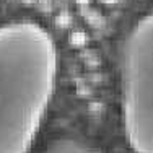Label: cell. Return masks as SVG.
I'll return each mask as SVG.
<instances>
[{"instance_id": "obj_1", "label": "cell", "mask_w": 153, "mask_h": 153, "mask_svg": "<svg viewBox=\"0 0 153 153\" xmlns=\"http://www.w3.org/2000/svg\"><path fill=\"white\" fill-rule=\"evenodd\" d=\"M52 36L31 20L0 25V153H28L57 82Z\"/></svg>"}, {"instance_id": "obj_2", "label": "cell", "mask_w": 153, "mask_h": 153, "mask_svg": "<svg viewBox=\"0 0 153 153\" xmlns=\"http://www.w3.org/2000/svg\"><path fill=\"white\" fill-rule=\"evenodd\" d=\"M122 130L134 153H153V12L122 44Z\"/></svg>"}, {"instance_id": "obj_3", "label": "cell", "mask_w": 153, "mask_h": 153, "mask_svg": "<svg viewBox=\"0 0 153 153\" xmlns=\"http://www.w3.org/2000/svg\"><path fill=\"white\" fill-rule=\"evenodd\" d=\"M41 153H101V152L98 148L91 147V145L78 140V138L59 137L51 140Z\"/></svg>"}, {"instance_id": "obj_4", "label": "cell", "mask_w": 153, "mask_h": 153, "mask_svg": "<svg viewBox=\"0 0 153 153\" xmlns=\"http://www.w3.org/2000/svg\"><path fill=\"white\" fill-rule=\"evenodd\" d=\"M68 42L74 47H83L88 42V34L82 30H75V31L70 33V36H68Z\"/></svg>"}, {"instance_id": "obj_5", "label": "cell", "mask_w": 153, "mask_h": 153, "mask_svg": "<svg viewBox=\"0 0 153 153\" xmlns=\"http://www.w3.org/2000/svg\"><path fill=\"white\" fill-rule=\"evenodd\" d=\"M70 23H72V18H70V15H68L67 12L57 15V18H56V25L59 28H67V26H70Z\"/></svg>"}, {"instance_id": "obj_6", "label": "cell", "mask_w": 153, "mask_h": 153, "mask_svg": "<svg viewBox=\"0 0 153 153\" xmlns=\"http://www.w3.org/2000/svg\"><path fill=\"white\" fill-rule=\"evenodd\" d=\"M88 2H90V0H76V3H78V5H86Z\"/></svg>"}]
</instances>
